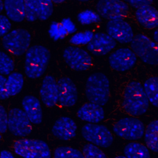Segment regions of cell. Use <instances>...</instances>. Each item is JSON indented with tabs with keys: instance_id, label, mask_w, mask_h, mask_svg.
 Returning a JSON list of instances; mask_svg holds the SVG:
<instances>
[{
	"instance_id": "16",
	"label": "cell",
	"mask_w": 158,
	"mask_h": 158,
	"mask_svg": "<svg viewBox=\"0 0 158 158\" xmlns=\"http://www.w3.org/2000/svg\"><path fill=\"white\" fill-rule=\"evenodd\" d=\"M115 46V41L107 33L98 32L93 35L87 44V49L94 55L103 56L110 52Z\"/></svg>"
},
{
	"instance_id": "27",
	"label": "cell",
	"mask_w": 158,
	"mask_h": 158,
	"mask_svg": "<svg viewBox=\"0 0 158 158\" xmlns=\"http://www.w3.org/2000/svg\"><path fill=\"white\" fill-rule=\"evenodd\" d=\"M54 158H85L83 153L69 146H59L54 152Z\"/></svg>"
},
{
	"instance_id": "35",
	"label": "cell",
	"mask_w": 158,
	"mask_h": 158,
	"mask_svg": "<svg viewBox=\"0 0 158 158\" xmlns=\"http://www.w3.org/2000/svg\"><path fill=\"white\" fill-rule=\"evenodd\" d=\"M6 79L3 75H0V99H5L9 98L6 87Z\"/></svg>"
},
{
	"instance_id": "6",
	"label": "cell",
	"mask_w": 158,
	"mask_h": 158,
	"mask_svg": "<svg viewBox=\"0 0 158 158\" xmlns=\"http://www.w3.org/2000/svg\"><path fill=\"white\" fill-rule=\"evenodd\" d=\"M112 130L118 136L127 140H138L144 134L143 123L135 117H126L116 122Z\"/></svg>"
},
{
	"instance_id": "17",
	"label": "cell",
	"mask_w": 158,
	"mask_h": 158,
	"mask_svg": "<svg viewBox=\"0 0 158 158\" xmlns=\"http://www.w3.org/2000/svg\"><path fill=\"white\" fill-rule=\"evenodd\" d=\"M77 130V124L72 118L62 117L54 123L52 128V133L59 139L67 141L75 136Z\"/></svg>"
},
{
	"instance_id": "12",
	"label": "cell",
	"mask_w": 158,
	"mask_h": 158,
	"mask_svg": "<svg viewBox=\"0 0 158 158\" xmlns=\"http://www.w3.org/2000/svg\"><path fill=\"white\" fill-rule=\"evenodd\" d=\"M25 18L33 22L36 19L45 20L53 12V4L51 1L28 0L25 1Z\"/></svg>"
},
{
	"instance_id": "25",
	"label": "cell",
	"mask_w": 158,
	"mask_h": 158,
	"mask_svg": "<svg viewBox=\"0 0 158 158\" xmlns=\"http://www.w3.org/2000/svg\"><path fill=\"white\" fill-rule=\"evenodd\" d=\"M24 84L23 77L22 73L13 72L9 74L6 79V91L9 96H13L19 94L22 90Z\"/></svg>"
},
{
	"instance_id": "38",
	"label": "cell",
	"mask_w": 158,
	"mask_h": 158,
	"mask_svg": "<svg viewBox=\"0 0 158 158\" xmlns=\"http://www.w3.org/2000/svg\"><path fill=\"white\" fill-rule=\"evenodd\" d=\"M0 158H15V157L10 152L3 150L0 152Z\"/></svg>"
},
{
	"instance_id": "20",
	"label": "cell",
	"mask_w": 158,
	"mask_h": 158,
	"mask_svg": "<svg viewBox=\"0 0 158 158\" xmlns=\"http://www.w3.org/2000/svg\"><path fill=\"white\" fill-rule=\"evenodd\" d=\"M24 112L31 123L40 124L42 122L43 112L40 101L35 96H26L22 102Z\"/></svg>"
},
{
	"instance_id": "14",
	"label": "cell",
	"mask_w": 158,
	"mask_h": 158,
	"mask_svg": "<svg viewBox=\"0 0 158 158\" xmlns=\"http://www.w3.org/2000/svg\"><path fill=\"white\" fill-rule=\"evenodd\" d=\"M136 56L128 48H121L113 52L109 57V63L112 69L118 72H125L132 68L136 62Z\"/></svg>"
},
{
	"instance_id": "43",
	"label": "cell",
	"mask_w": 158,
	"mask_h": 158,
	"mask_svg": "<svg viewBox=\"0 0 158 158\" xmlns=\"http://www.w3.org/2000/svg\"><path fill=\"white\" fill-rule=\"evenodd\" d=\"M157 158H158V157H157Z\"/></svg>"
},
{
	"instance_id": "33",
	"label": "cell",
	"mask_w": 158,
	"mask_h": 158,
	"mask_svg": "<svg viewBox=\"0 0 158 158\" xmlns=\"http://www.w3.org/2000/svg\"><path fill=\"white\" fill-rule=\"evenodd\" d=\"M11 28V23L7 17L0 14V37L8 33Z\"/></svg>"
},
{
	"instance_id": "22",
	"label": "cell",
	"mask_w": 158,
	"mask_h": 158,
	"mask_svg": "<svg viewBox=\"0 0 158 158\" xmlns=\"http://www.w3.org/2000/svg\"><path fill=\"white\" fill-rule=\"evenodd\" d=\"M4 8L9 20L20 22L25 18V5L23 0H7L4 2Z\"/></svg>"
},
{
	"instance_id": "8",
	"label": "cell",
	"mask_w": 158,
	"mask_h": 158,
	"mask_svg": "<svg viewBox=\"0 0 158 158\" xmlns=\"http://www.w3.org/2000/svg\"><path fill=\"white\" fill-rule=\"evenodd\" d=\"M82 137L96 146L106 148L110 147L114 141L110 131L105 126L97 123H87L81 130Z\"/></svg>"
},
{
	"instance_id": "34",
	"label": "cell",
	"mask_w": 158,
	"mask_h": 158,
	"mask_svg": "<svg viewBox=\"0 0 158 158\" xmlns=\"http://www.w3.org/2000/svg\"><path fill=\"white\" fill-rule=\"evenodd\" d=\"M7 129V114L0 105V133H4Z\"/></svg>"
},
{
	"instance_id": "1",
	"label": "cell",
	"mask_w": 158,
	"mask_h": 158,
	"mask_svg": "<svg viewBox=\"0 0 158 158\" xmlns=\"http://www.w3.org/2000/svg\"><path fill=\"white\" fill-rule=\"evenodd\" d=\"M149 102L143 86L137 81L130 82L125 88L122 106L126 112L132 116H139L146 112Z\"/></svg>"
},
{
	"instance_id": "19",
	"label": "cell",
	"mask_w": 158,
	"mask_h": 158,
	"mask_svg": "<svg viewBox=\"0 0 158 158\" xmlns=\"http://www.w3.org/2000/svg\"><path fill=\"white\" fill-rule=\"evenodd\" d=\"M77 115L81 120L89 123H97L104 118L105 112L102 106L89 102L79 108Z\"/></svg>"
},
{
	"instance_id": "9",
	"label": "cell",
	"mask_w": 158,
	"mask_h": 158,
	"mask_svg": "<svg viewBox=\"0 0 158 158\" xmlns=\"http://www.w3.org/2000/svg\"><path fill=\"white\" fill-rule=\"evenodd\" d=\"M63 57L67 65L74 70L85 71L92 65L89 54L78 46L67 47L63 52Z\"/></svg>"
},
{
	"instance_id": "30",
	"label": "cell",
	"mask_w": 158,
	"mask_h": 158,
	"mask_svg": "<svg viewBox=\"0 0 158 158\" xmlns=\"http://www.w3.org/2000/svg\"><path fill=\"white\" fill-rule=\"evenodd\" d=\"M49 33L54 40H58L64 38L68 33L61 23L52 22L49 27Z\"/></svg>"
},
{
	"instance_id": "21",
	"label": "cell",
	"mask_w": 158,
	"mask_h": 158,
	"mask_svg": "<svg viewBox=\"0 0 158 158\" xmlns=\"http://www.w3.org/2000/svg\"><path fill=\"white\" fill-rule=\"evenodd\" d=\"M135 17L146 28L152 29L158 27V10L151 5L138 8L135 12Z\"/></svg>"
},
{
	"instance_id": "41",
	"label": "cell",
	"mask_w": 158,
	"mask_h": 158,
	"mask_svg": "<svg viewBox=\"0 0 158 158\" xmlns=\"http://www.w3.org/2000/svg\"><path fill=\"white\" fill-rule=\"evenodd\" d=\"M115 158H126L124 156H122V155H119V156H117Z\"/></svg>"
},
{
	"instance_id": "37",
	"label": "cell",
	"mask_w": 158,
	"mask_h": 158,
	"mask_svg": "<svg viewBox=\"0 0 158 158\" xmlns=\"http://www.w3.org/2000/svg\"><path fill=\"white\" fill-rule=\"evenodd\" d=\"M128 2L131 4L133 6L136 7L138 8L146 6H150L152 3V1H130Z\"/></svg>"
},
{
	"instance_id": "31",
	"label": "cell",
	"mask_w": 158,
	"mask_h": 158,
	"mask_svg": "<svg viewBox=\"0 0 158 158\" xmlns=\"http://www.w3.org/2000/svg\"><path fill=\"white\" fill-rule=\"evenodd\" d=\"M93 33L91 31L78 33L72 36L70 38V43L73 44H83L88 43L91 40Z\"/></svg>"
},
{
	"instance_id": "32",
	"label": "cell",
	"mask_w": 158,
	"mask_h": 158,
	"mask_svg": "<svg viewBox=\"0 0 158 158\" xmlns=\"http://www.w3.org/2000/svg\"><path fill=\"white\" fill-rule=\"evenodd\" d=\"M78 19L83 24H89L99 20V16L90 10H85L78 14Z\"/></svg>"
},
{
	"instance_id": "5",
	"label": "cell",
	"mask_w": 158,
	"mask_h": 158,
	"mask_svg": "<svg viewBox=\"0 0 158 158\" xmlns=\"http://www.w3.org/2000/svg\"><path fill=\"white\" fill-rule=\"evenodd\" d=\"M15 152L23 158H51L48 144L39 139L22 138L14 144Z\"/></svg>"
},
{
	"instance_id": "42",
	"label": "cell",
	"mask_w": 158,
	"mask_h": 158,
	"mask_svg": "<svg viewBox=\"0 0 158 158\" xmlns=\"http://www.w3.org/2000/svg\"><path fill=\"white\" fill-rule=\"evenodd\" d=\"M1 133H0V139H1Z\"/></svg>"
},
{
	"instance_id": "40",
	"label": "cell",
	"mask_w": 158,
	"mask_h": 158,
	"mask_svg": "<svg viewBox=\"0 0 158 158\" xmlns=\"http://www.w3.org/2000/svg\"><path fill=\"white\" fill-rule=\"evenodd\" d=\"M4 9V2L2 1H0V13Z\"/></svg>"
},
{
	"instance_id": "13",
	"label": "cell",
	"mask_w": 158,
	"mask_h": 158,
	"mask_svg": "<svg viewBox=\"0 0 158 158\" xmlns=\"http://www.w3.org/2000/svg\"><path fill=\"white\" fill-rule=\"evenodd\" d=\"M106 30L115 41L128 43L134 37L133 31L130 24L123 19L110 20L106 24Z\"/></svg>"
},
{
	"instance_id": "2",
	"label": "cell",
	"mask_w": 158,
	"mask_h": 158,
	"mask_svg": "<svg viewBox=\"0 0 158 158\" xmlns=\"http://www.w3.org/2000/svg\"><path fill=\"white\" fill-rule=\"evenodd\" d=\"M85 93L90 102L102 107L105 106L110 94V83L106 74L101 72L91 74L86 81Z\"/></svg>"
},
{
	"instance_id": "18",
	"label": "cell",
	"mask_w": 158,
	"mask_h": 158,
	"mask_svg": "<svg viewBox=\"0 0 158 158\" xmlns=\"http://www.w3.org/2000/svg\"><path fill=\"white\" fill-rule=\"evenodd\" d=\"M40 95L43 102L48 107H52L58 102V86L55 78L46 76L42 81Z\"/></svg>"
},
{
	"instance_id": "24",
	"label": "cell",
	"mask_w": 158,
	"mask_h": 158,
	"mask_svg": "<svg viewBox=\"0 0 158 158\" xmlns=\"http://www.w3.org/2000/svg\"><path fill=\"white\" fill-rule=\"evenodd\" d=\"M123 153L126 158H151L148 148L144 145L136 142H130L126 144Z\"/></svg>"
},
{
	"instance_id": "29",
	"label": "cell",
	"mask_w": 158,
	"mask_h": 158,
	"mask_svg": "<svg viewBox=\"0 0 158 158\" xmlns=\"http://www.w3.org/2000/svg\"><path fill=\"white\" fill-rule=\"evenodd\" d=\"M82 153L85 158H107L100 148L91 143L86 144L83 146Z\"/></svg>"
},
{
	"instance_id": "3",
	"label": "cell",
	"mask_w": 158,
	"mask_h": 158,
	"mask_svg": "<svg viewBox=\"0 0 158 158\" xmlns=\"http://www.w3.org/2000/svg\"><path fill=\"white\" fill-rule=\"evenodd\" d=\"M50 59L49 50L42 45H34L26 52L24 69L26 75L30 78L40 77L45 72Z\"/></svg>"
},
{
	"instance_id": "4",
	"label": "cell",
	"mask_w": 158,
	"mask_h": 158,
	"mask_svg": "<svg viewBox=\"0 0 158 158\" xmlns=\"http://www.w3.org/2000/svg\"><path fill=\"white\" fill-rule=\"evenodd\" d=\"M131 50L144 63L158 65V44L143 34L134 36L131 41Z\"/></svg>"
},
{
	"instance_id": "36",
	"label": "cell",
	"mask_w": 158,
	"mask_h": 158,
	"mask_svg": "<svg viewBox=\"0 0 158 158\" xmlns=\"http://www.w3.org/2000/svg\"><path fill=\"white\" fill-rule=\"evenodd\" d=\"M61 24L64 27L67 33H72L75 31V25L69 19H64L62 21Z\"/></svg>"
},
{
	"instance_id": "7",
	"label": "cell",
	"mask_w": 158,
	"mask_h": 158,
	"mask_svg": "<svg viewBox=\"0 0 158 158\" xmlns=\"http://www.w3.org/2000/svg\"><path fill=\"white\" fill-rule=\"evenodd\" d=\"M31 35L25 29L18 28L7 33L2 38V46L9 52L20 56L29 48Z\"/></svg>"
},
{
	"instance_id": "26",
	"label": "cell",
	"mask_w": 158,
	"mask_h": 158,
	"mask_svg": "<svg viewBox=\"0 0 158 158\" xmlns=\"http://www.w3.org/2000/svg\"><path fill=\"white\" fill-rule=\"evenodd\" d=\"M143 88L149 102L158 108V77H152L147 79Z\"/></svg>"
},
{
	"instance_id": "39",
	"label": "cell",
	"mask_w": 158,
	"mask_h": 158,
	"mask_svg": "<svg viewBox=\"0 0 158 158\" xmlns=\"http://www.w3.org/2000/svg\"><path fill=\"white\" fill-rule=\"evenodd\" d=\"M153 38L155 40L156 43L158 44V28L154 30L153 33Z\"/></svg>"
},
{
	"instance_id": "11",
	"label": "cell",
	"mask_w": 158,
	"mask_h": 158,
	"mask_svg": "<svg viewBox=\"0 0 158 158\" xmlns=\"http://www.w3.org/2000/svg\"><path fill=\"white\" fill-rule=\"evenodd\" d=\"M99 15L108 20L123 19L127 14L128 5L118 0H102L98 2L96 6Z\"/></svg>"
},
{
	"instance_id": "10",
	"label": "cell",
	"mask_w": 158,
	"mask_h": 158,
	"mask_svg": "<svg viewBox=\"0 0 158 158\" xmlns=\"http://www.w3.org/2000/svg\"><path fill=\"white\" fill-rule=\"evenodd\" d=\"M7 128L16 136L25 137L31 133L32 125L23 110L13 108L7 114Z\"/></svg>"
},
{
	"instance_id": "15",
	"label": "cell",
	"mask_w": 158,
	"mask_h": 158,
	"mask_svg": "<svg viewBox=\"0 0 158 158\" xmlns=\"http://www.w3.org/2000/svg\"><path fill=\"white\" fill-rule=\"evenodd\" d=\"M57 83L58 102L64 107H71L77 101V89L73 81L69 77H62Z\"/></svg>"
},
{
	"instance_id": "28",
	"label": "cell",
	"mask_w": 158,
	"mask_h": 158,
	"mask_svg": "<svg viewBox=\"0 0 158 158\" xmlns=\"http://www.w3.org/2000/svg\"><path fill=\"white\" fill-rule=\"evenodd\" d=\"M14 69V62L7 54L0 51V74L9 75Z\"/></svg>"
},
{
	"instance_id": "23",
	"label": "cell",
	"mask_w": 158,
	"mask_h": 158,
	"mask_svg": "<svg viewBox=\"0 0 158 158\" xmlns=\"http://www.w3.org/2000/svg\"><path fill=\"white\" fill-rule=\"evenodd\" d=\"M144 142L148 148L158 152V119L150 122L144 131Z\"/></svg>"
}]
</instances>
